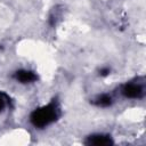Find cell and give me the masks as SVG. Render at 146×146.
<instances>
[{
    "instance_id": "277c9868",
    "label": "cell",
    "mask_w": 146,
    "mask_h": 146,
    "mask_svg": "<svg viewBox=\"0 0 146 146\" xmlns=\"http://www.w3.org/2000/svg\"><path fill=\"white\" fill-rule=\"evenodd\" d=\"M14 78L22 82V83H30L36 80V75L32 72V71H27V70H19L14 74Z\"/></svg>"
},
{
    "instance_id": "5b68a950",
    "label": "cell",
    "mask_w": 146,
    "mask_h": 146,
    "mask_svg": "<svg viewBox=\"0 0 146 146\" xmlns=\"http://www.w3.org/2000/svg\"><path fill=\"white\" fill-rule=\"evenodd\" d=\"M95 104L100 107H107L112 104V98H111V96L104 94V95H100L99 97H97V99L95 100Z\"/></svg>"
},
{
    "instance_id": "3957f363",
    "label": "cell",
    "mask_w": 146,
    "mask_h": 146,
    "mask_svg": "<svg viewBox=\"0 0 146 146\" xmlns=\"http://www.w3.org/2000/svg\"><path fill=\"white\" fill-rule=\"evenodd\" d=\"M87 145H96V146H108L113 144V140L110 136L105 135H92L89 136L86 140Z\"/></svg>"
},
{
    "instance_id": "6da1fadb",
    "label": "cell",
    "mask_w": 146,
    "mask_h": 146,
    "mask_svg": "<svg viewBox=\"0 0 146 146\" xmlns=\"http://www.w3.org/2000/svg\"><path fill=\"white\" fill-rule=\"evenodd\" d=\"M59 114H60L59 105L54 99L48 105L34 110L30 116V120L35 128H44L50 123L55 122L58 119Z\"/></svg>"
},
{
    "instance_id": "7a4b0ae2",
    "label": "cell",
    "mask_w": 146,
    "mask_h": 146,
    "mask_svg": "<svg viewBox=\"0 0 146 146\" xmlns=\"http://www.w3.org/2000/svg\"><path fill=\"white\" fill-rule=\"evenodd\" d=\"M122 94L127 98H140L143 96V88L136 83H127L122 88Z\"/></svg>"
},
{
    "instance_id": "8992f818",
    "label": "cell",
    "mask_w": 146,
    "mask_h": 146,
    "mask_svg": "<svg viewBox=\"0 0 146 146\" xmlns=\"http://www.w3.org/2000/svg\"><path fill=\"white\" fill-rule=\"evenodd\" d=\"M6 103H8V104H10L11 103V100H10V98L6 95V94H3V92H0V112L5 108V106H6Z\"/></svg>"
},
{
    "instance_id": "52a82bcc",
    "label": "cell",
    "mask_w": 146,
    "mask_h": 146,
    "mask_svg": "<svg viewBox=\"0 0 146 146\" xmlns=\"http://www.w3.org/2000/svg\"><path fill=\"white\" fill-rule=\"evenodd\" d=\"M99 74H100L102 76H106V75H108V74H110V68H107V67L102 68V70L99 71Z\"/></svg>"
}]
</instances>
